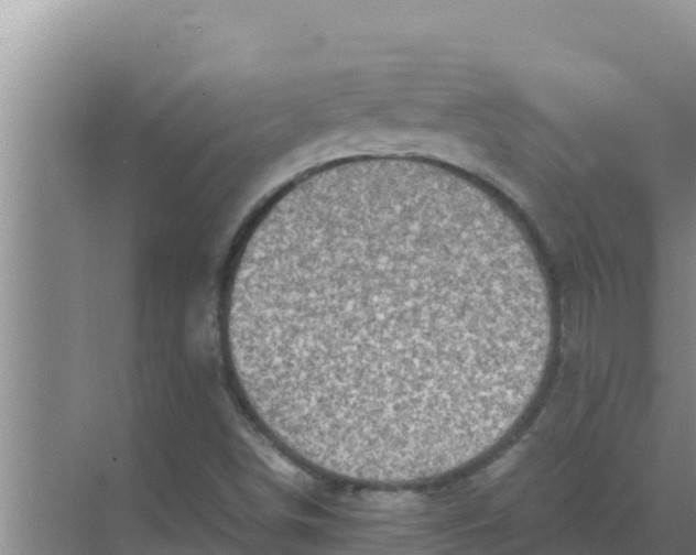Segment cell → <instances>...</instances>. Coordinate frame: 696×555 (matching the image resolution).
Returning <instances> with one entry per match:
<instances>
[{"instance_id": "cell-1", "label": "cell", "mask_w": 696, "mask_h": 555, "mask_svg": "<svg viewBox=\"0 0 696 555\" xmlns=\"http://www.w3.org/2000/svg\"><path fill=\"white\" fill-rule=\"evenodd\" d=\"M523 275L490 219L389 167L284 192L230 270L239 388L308 466L391 483L474 451L515 387Z\"/></svg>"}]
</instances>
